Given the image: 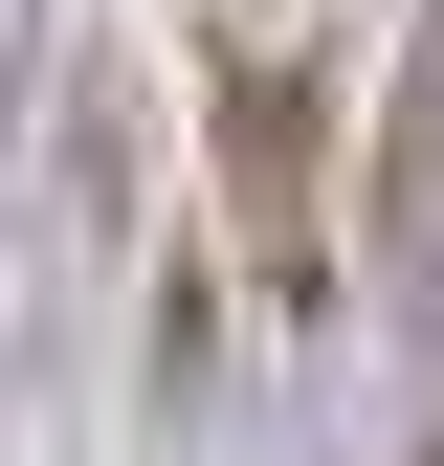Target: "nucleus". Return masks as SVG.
I'll return each instance as SVG.
<instances>
[{
    "label": "nucleus",
    "mask_w": 444,
    "mask_h": 466,
    "mask_svg": "<svg viewBox=\"0 0 444 466\" xmlns=\"http://www.w3.org/2000/svg\"><path fill=\"white\" fill-rule=\"evenodd\" d=\"M311 134H333L311 45H222V222L267 245V289H311Z\"/></svg>",
    "instance_id": "nucleus-1"
},
{
    "label": "nucleus",
    "mask_w": 444,
    "mask_h": 466,
    "mask_svg": "<svg viewBox=\"0 0 444 466\" xmlns=\"http://www.w3.org/2000/svg\"><path fill=\"white\" fill-rule=\"evenodd\" d=\"M378 311L444 333V23L400 45V111H378Z\"/></svg>",
    "instance_id": "nucleus-2"
},
{
    "label": "nucleus",
    "mask_w": 444,
    "mask_h": 466,
    "mask_svg": "<svg viewBox=\"0 0 444 466\" xmlns=\"http://www.w3.org/2000/svg\"><path fill=\"white\" fill-rule=\"evenodd\" d=\"M23 111H45V0H0V156H23Z\"/></svg>",
    "instance_id": "nucleus-3"
},
{
    "label": "nucleus",
    "mask_w": 444,
    "mask_h": 466,
    "mask_svg": "<svg viewBox=\"0 0 444 466\" xmlns=\"http://www.w3.org/2000/svg\"><path fill=\"white\" fill-rule=\"evenodd\" d=\"M422 466H444V444H422Z\"/></svg>",
    "instance_id": "nucleus-4"
}]
</instances>
